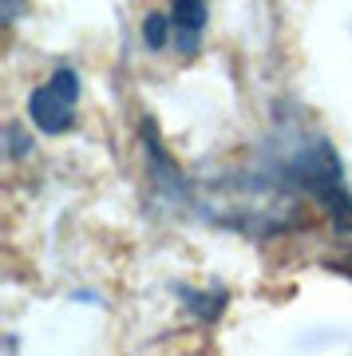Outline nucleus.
<instances>
[{"instance_id":"nucleus-5","label":"nucleus","mask_w":352,"mask_h":356,"mask_svg":"<svg viewBox=\"0 0 352 356\" xmlns=\"http://www.w3.org/2000/svg\"><path fill=\"white\" fill-rule=\"evenodd\" d=\"M4 147H8L13 159H20V154L32 151V139H24V131L20 127H4Z\"/></svg>"},{"instance_id":"nucleus-3","label":"nucleus","mask_w":352,"mask_h":356,"mask_svg":"<svg viewBox=\"0 0 352 356\" xmlns=\"http://www.w3.org/2000/svg\"><path fill=\"white\" fill-rule=\"evenodd\" d=\"M206 20H210V8L198 4V0H178L170 13H151L143 20V36H147V48H170L175 44L182 56L198 48L202 32H206Z\"/></svg>"},{"instance_id":"nucleus-4","label":"nucleus","mask_w":352,"mask_h":356,"mask_svg":"<svg viewBox=\"0 0 352 356\" xmlns=\"http://www.w3.org/2000/svg\"><path fill=\"white\" fill-rule=\"evenodd\" d=\"M182 301H186L190 309H194V313H198L202 321H214L218 313H222V309H226V293L222 289H214L210 293V297H206V293H198V289H182Z\"/></svg>"},{"instance_id":"nucleus-2","label":"nucleus","mask_w":352,"mask_h":356,"mask_svg":"<svg viewBox=\"0 0 352 356\" xmlns=\"http://www.w3.org/2000/svg\"><path fill=\"white\" fill-rule=\"evenodd\" d=\"M79 111V76L76 67L60 64L32 95H28V119L36 123V131L44 135H63L72 131Z\"/></svg>"},{"instance_id":"nucleus-1","label":"nucleus","mask_w":352,"mask_h":356,"mask_svg":"<svg viewBox=\"0 0 352 356\" xmlns=\"http://www.w3.org/2000/svg\"><path fill=\"white\" fill-rule=\"evenodd\" d=\"M313 206L333 229L352 234V186L337 147L321 131H277L246 170L202 194V214L246 234H281Z\"/></svg>"}]
</instances>
